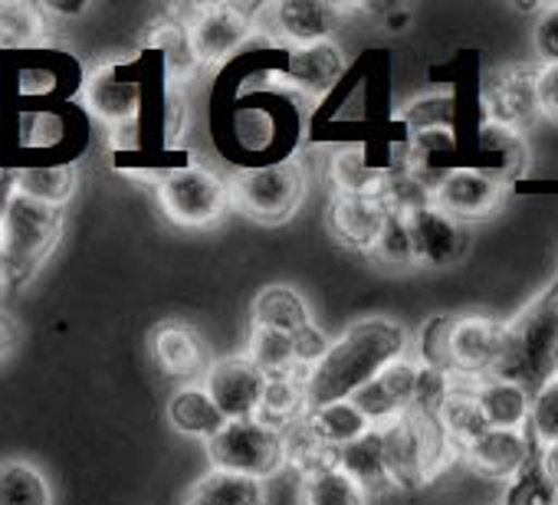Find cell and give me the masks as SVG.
<instances>
[{
  "mask_svg": "<svg viewBox=\"0 0 558 505\" xmlns=\"http://www.w3.org/2000/svg\"><path fill=\"white\" fill-rule=\"evenodd\" d=\"M300 505H368V492L336 466L303 476Z\"/></svg>",
  "mask_w": 558,
  "mask_h": 505,
  "instance_id": "cell-31",
  "label": "cell"
},
{
  "mask_svg": "<svg viewBox=\"0 0 558 505\" xmlns=\"http://www.w3.org/2000/svg\"><path fill=\"white\" fill-rule=\"evenodd\" d=\"M506 197L502 177H493L476 168H453L444 174V181L434 190V207L453 217L457 223L463 220H486L499 210Z\"/></svg>",
  "mask_w": 558,
  "mask_h": 505,
  "instance_id": "cell-12",
  "label": "cell"
},
{
  "mask_svg": "<svg viewBox=\"0 0 558 505\" xmlns=\"http://www.w3.org/2000/svg\"><path fill=\"white\" fill-rule=\"evenodd\" d=\"M332 181L339 184V194L378 197L381 184H385V171L372 168L359 151H339L332 158Z\"/></svg>",
  "mask_w": 558,
  "mask_h": 505,
  "instance_id": "cell-35",
  "label": "cell"
},
{
  "mask_svg": "<svg viewBox=\"0 0 558 505\" xmlns=\"http://www.w3.org/2000/svg\"><path fill=\"white\" fill-rule=\"evenodd\" d=\"M525 430L535 436V443L542 449L558 443V378L532 394V410H529V427Z\"/></svg>",
  "mask_w": 558,
  "mask_h": 505,
  "instance_id": "cell-36",
  "label": "cell"
},
{
  "mask_svg": "<svg viewBox=\"0 0 558 505\" xmlns=\"http://www.w3.org/2000/svg\"><path fill=\"white\" fill-rule=\"evenodd\" d=\"M408 332L395 319L372 316L349 325L326 352V358L310 371V407L352 401L365 384H372L388 365L408 358Z\"/></svg>",
  "mask_w": 558,
  "mask_h": 505,
  "instance_id": "cell-1",
  "label": "cell"
},
{
  "mask_svg": "<svg viewBox=\"0 0 558 505\" xmlns=\"http://www.w3.org/2000/svg\"><path fill=\"white\" fill-rule=\"evenodd\" d=\"M408 230H411V243H414V257L424 267H450L460 249H463V230L453 217H447L444 210L421 207L414 213L404 217Z\"/></svg>",
  "mask_w": 558,
  "mask_h": 505,
  "instance_id": "cell-17",
  "label": "cell"
},
{
  "mask_svg": "<svg viewBox=\"0 0 558 505\" xmlns=\"http://www.w3.org/2000/svg\"><path fill=\"white\" fill-rule=\"evenodd\" d=\"M207 459L210 469L263 482L287 466V440L259 420H227L223 430L207 440Z\"/></svg>",
  "mask_w": 558,
  "mask_h": 505,
  "instance_id": "cell-5",
  "label": "cell"
},
{
  "mask_svg": "<svg viewBox=\"0 0 558 505\" xmlns=\"http://www.w3.org/2000/svg\"><path fill=\"white\" fill-rule=\"evenodd\" d=\"M17 194V184L14 177L8 174H0V236H4V223H8V210H11V200Z\"/></svg>",
  "mask_w": 558,
  "mask_h": 505,
  "instance_id": "cell-47",
  "label": "cell"
},
{
  "mask_svg": "<svg viewBox=\"0 0 558 505\" xmlns=\"http://www.w3.org/2000/svg\"><path fill=\"white\" fill-rule=\"evenodd\" d=\"M493 378L512 381L529 394L558 378V276L506 322Z\"/></svg>",
  "mask_w": 558,
  "mask_h": 505,
  "instance_id": "cell-2",
  "label": "cell"
},
{
  "mask_svg": "<svg viewBox=\"0 0 558 505\" xmlns=\"http://www.w3.org/2000/svg\"><path fill=\"white\" fill-rule=\"evenodd\" d=\"M230 187V204L259 223H283L290 220L303 197H306V168L290 158V161H276L266 168H250L233 174Z\"/></svg>",
  "mask_w": 558,
  "mask_h": 505,
  "instance_id": "cell-4",
  "label": "cell"
},
{
  "mask_svg": "<svg viewBox=\"0 0 558 505\" xmlns=\"http://www.w3.org/2000/svg\"><path fill=\"white\" fill-rule=\"evenodd\" d=\"M480 102L489 125L522 135L538 119V66L493 70L480 86Z\"/></svg>",
  "mask_w": 558,
  "mask_h": 505,
  "instance_id": "cell-8",
  "label": "cell"
},
{
  "mask_svg": "<svg viewBox=\"0 0 558 505\" xmlns=\"http://www.w3.org/2000/svg\"><path fill=\"white\" fill-rule=\"evenodd\" d=\"M253 325L296 335L300 329L313 325V312H310V303L303 299L300 290H293V286H266L253 303Z\"/></svg>",
  "mask_w": 558,
  "mask_h": 505,
  "instance_id": "cell-27",
  "label": "cell"
},
{
  "mask_svg": "<svg viewBox=\"0 0 558 505\" xmlns=\"http://www.w3.org/2000/svg\"><path fill=\"white\" fill-rule=\"evenodd\" d=\"M339 21V4H310V0H283V4L256 11V30L269 34L276 44H287L290 50L332 40Z\"/></svg>",
  "mask_w": 558,
  "mask_h": 505,
  "instance_id": "cell-9",
  "label": "cell"
},
{
  "mask_svg": "<svg viewBox=\"0 0 558 505\" xmlns=\"http://www.w3.org/2000/svg\"><path fill=\"white\" fill-rule=\"evenodd\" d=\"M174 17L187 27L201 66L223 63L256 30V11H246L240 4H194V8H178Z\"/></svg>",
  "mask_w": 558,
  "mask_h": 505,
  "instance_id": "cell-7",
  "label": "cell"
},
{
  "mask_svg": "<svg viewBox=\"0 0 558 505\" xmlns=\"http://www.w3.org/2000/svg\"><path fill=\"white\" fill-rule=\"evenodd\" d=\"M293 342H296V358H300V368H306V371H313L323 358H326V352H329V338H326V332L313 322V325H306V329H300L296 335H293Z\"/></svg>",
  "mask_w": 558,
  "mask_h": 505,
  "instance_id": "cell-43",
  "label": "cell"
},
{
  "mask_svg": "<svg viewBox=\"0 0 558 505\" xmlns=\"http://www.w3.org/2000/svg\"><path fill=\"white\" fill-rule=\"evenodd\" d=\"M532 50L542 60V66H558V4L542 8L532 27Z\"/></svg>",
  "mask_w": 558,
  "mask_h": 505,
  "instance_id": "cell-42",
  "label": "cell"
},
{
  "mask_svg": "<svg viewBox=\"0 0 558 505\" xmlns=\"http://www.w3.org/2000/svg\"><path fill=\"white\" fill-rule=\"evenodd\" d=\"M17 348V325L8 312H0V361H8Z\"/></svg>",
  "mask_w": 558,
  "mask_h": 505,
  "instance_id": "cell-46",
  "label": "cell"
},
{
  "mask_svg": "<svg viewBox=\"0 0 558 505\" xmlns=\"http://www.w3.org/2000/svg\"><path fill=\"white\" fill-rule=\"evenodd\" d=\"M401 125L411 135H427V132H453V119H457V102L453 96H421L414 102H408L401 109Z\"/></svg>",
  "mask_w": 558,
  "mask_h": 505,
  "instance_id": "cell-34",
  "label": "cell"
},
{
  "mask_svg": "<svg viewBox=\"0 0 558 505\" xmlns=\"http://www.w3.org/2000/svg\"><path fill=\"white\" fill-rule=\"evenodd\" d=\"M148 345H151L155 365H158L165 374H171V378H184L187 384H194V378L207 374V368L214 365L210 355H207L204 335H201L194 325L178 322V319L161 322V325L151 332Z\"/></svg>",
  "mask_w": 558,
  "mask_h": 505,
  "instance_id": "cell-15",
  "label": "cell"
},
{
  "mask_svg": "<svg viewBox=\"0 0 558 505\" xmlns=\"http://www.w3.org/2000/svg\"><path fill=\"white\" fill-rule=\"evenodd\" d=\"M155 50H161L165 57V73L171 83H184L201 63L194 57V47H191V37H187V27L174 17V21H161L155 30H151V40H148Z\"/></svg>",
  "mask_w": 558,
  "mask_h": 505,
  "instance_id": "cell-32",
  "label": "cell"
},
{
  "mask_svg": "<svg viewBox=\"0 0 558 505\" xmlns=\"http://www.w3.org/2000/svg\"><path fill=\"white\" fill-rule=\"evenodd\" d=\"M375 257L385 263V267H395V270H408L417 263L414 257V243H411V230H408V220L391 213L378 246H375Z\"/></svg>",
  "mask_w": 558,
  "mask_h": 505,
  "instance_id": "cell-37",
  "label": "cell"
},
{
  "mask_svg": "<svg viewBox=\"0 0 558 505\" xmlns=\"http://www.w3.org/2000/svg\"><path fill=\"white\" fill-rule=\"evenodd\" d=\"M306 410H310V371L300 368L296 374L269 378L266 381V391H263L256 420L283 433L293 423H300L306 417Z\"/></svg>",
  "mask_w": 558,
  "mask_h": 505,
  "instance_id": "cell-20",
  "label": "cell"
},
{
  "mask_svg": "<svg viewBox=\"0 0 558 505\" xmlns=\"http://www.w3.org/2000/svg\"><path fill=\"white\" fill-rule=\"evenodd\" d=\"M8 286V270H4V263H0V290Z\"/></svg>",
  "mask_w": 558,
  "mask_h": 505,
  "instance_id": "cell-48",
  "label": "cell"
},
{
  "mask_svg": "<svg viewBox=\"0 0 558 505\" xmlns=\"http://www.w3.org/2000/svg\"><path fill=\"white\" fill-rule=\"evenodd\" d=\"M476 401L483 407L489 430H525L529 427L532 394L525 387L502 381V378H486L476 384Z\"/></svg>",
  "mask_w": 558,
  "mask_h": 505,
  "instance_id": "cell-22",
  "label": "cell"
},
{
  "mask_svg": "<svg viewBox=\"0 0 558 505\" xmlns=\"http://www.w3.org/2000/svg\"><path fill=\"white\" fill-rule=\"evenodd\" d=\"M60 236H63V210L17 190L8 210L4 236H0V263L8 270V286L31 283L53 257Z\"/></svg>",
  "mask_w": 558,
  "mask_h": 505,
  "instance_id": "cell-3",
  "label": "cell"
},
{
  "mask_svg": "<svg viewBox=\"0 0 558 505\" xmlns=\"http://www.w3.org/2000/svg\"><path fill=\"white\" fill-rule=\"evenodd\" d=\"M502 322L489 316H453L450 329V378L463 384H480L493 378L499 345H502Z\"/></svg>",
  "mask_w": 558,
  "mask_h": 505,
  "instance_id": "cell-10",
  "label": "cell"
},
{
  "mask_svg": "<svg viewBox=\"0 0 558 505\" xmlns=\"http://www.w3.org/2000/svg\"><path fill=\"white\" fill-rule=\"evenodd\" d=\"M339 469L345 476H352L368 495H378L385 489H391L388 479V463H385V436L381 427H372L365 436H359L355 443L339 449Z\"/></svg>",
  "mask_w": 558,
  "mask_h": 505,
  "instance_id": "cell-24",
  "label": "cell"
},
{
  "mask_svg": "<svg viewBox=\"0 0 558 505\" xmlns=\"http://www.w3.org/2000/svg\"><path fill=\"white\" fill-rule=\"evenodd\" d=\"M0 505H57L47 469L24 456L0 459Z\"/></svg>",
  "mask_w": 558,
  "mask_h": 505,
  "instance_id": "cell-23",
  "label": "cell"
},
{
  "mask_svg": "<svg viewBox=\"0 0 558 505\" xmlns=\"http://www.w3.org/2000/svg\"><path fill=\"white\" fill-rule=\"evenodd\" d=\"M83 102L112 132H125V128H132V122L138 115L142 86L135 79L119 76V70L112 63H106V66H96L86 76V83H83Z\"/></svg>",
  "mask_w": 558,
  "mask_h": 505,
  "instance_id": "cell-13",
  "label": "cell"
},
{
  "mask_svg": "<svg viewBox=\"0 0 558 505\" xmlns=\"http://www.w3.org/2000/svg\"><path fill=\"white\" fill-rule=\"evenodd\" d=\"M437 417H440L447 436L457 443L460 453H466L483 433H489V423H486L483 407L476 401V384L453 381V391H450V397H447V404L440 407Z\"/></svg>",
  "mask_w": 558,
  "mask_h": 505,
  "instance_id": "cell-28",
  "label": "cell"
},
{
  "mask_svg": "<svg viewBox=\"0 0 558 505\" xmlns=\"http://www.w3.org/2000/svg\"><path fill=\"white\" fill-rule=\"evenodd\" d=\"M381 436H385V463H388L391 489H421L427 482V463H424V446L414 417L411 414L398 417L395 423L381 427Z\"/></svg>",
  "mask_w": 558,
  "mask_h": 505,
  "instance_id": "cell-18",
  "label": "cell"
},
{
  "mask_svg": "<svg viewBox=\"0 0 558 505\" xmlns=\"http://www.w3.org/2000/svg\"><path fill=\"white\" fill-rule=\"evenodd\" d=\"M158 204L165 217L178 226H210L230 207V187L207 168H178L158 181Z\"/></svg>",
  "mask_w": 558,
  "mask_h": 505,
  "instance_id": "cell-6",
  "label": "cell"
},
{
  "mask_svg": "<svg viewBox=\"0 0 558 505\" xmlns=\"http://www.w3.org/2000/svg\"><path fill=\"white\" fill-rule=\"evenodd\" d=\"M480 148L483 151H493V155H502L509 161V174H519V168L525 161L522 135L519 132H509V128H499V125H489V122L480 128Z\"/></svg>",
  "mask_w": 558,
  "mask_h": 505,
  "instance_id": "cell-41",
  "label": "cell"
},
{
  "mask_svg": "<svg viewBox=\"0 0 558 505\" xmlns=\"http://www.w3.org/2000/svg\"><path fill=\"white\" fill-rule=\"evenodd\" d=\"M538 453H542V446L535 443V436L529 430H489L466 449V459L476 472H483L489 479L515 482Z\"/></svg>",
  "mask_w": 558,
  "mask_h": 505,
  "instance_id": "cell-16",
  "label": "cell"
},
{
  "mask_svg": "<svg viewBox=\"0 0 558 505\" xmlns=\"http://www.w3.org/2000/svg\"><path fill=\"white\" fill-rule=\"evenodd\" d=\"M201 384L227 420H256L266 378L246 355H230L214 361Z\"/></svg>",
  "mask_w": 558,
  "mask_h": 505,
  "instance_id": "cell-11",
  "label": "cell"
},
{
  "mask_svg": "<svg viewBox=\"0 0 558 505\" xmlns=\"http://www.w3.org/2000/svg\"><path fill=\"white\" fill-rule=\"evenodd\" d=\"M391 220V210L381 197H362V194H339L329 207V233L359 253H375L385 226Z\"/></svg>",
  "mask_w": 558,
  "mask_h": 505,
  "instance_id": "cell-14",
  "label": "cell"
},
{
  "mask_svg": "<svg viewBox=\"0 0 558 505\" xmlns=\"http://www.w3.org/2000/svg\"><path fill=\"white\" fill-rule=\"evenodd\" d=\"M345 76V53L326 40V44H316V47H300V50H290V63H287V79L306 93V96H326L339 79Z\"/></svg>",
  "mask_w": 558,
  "mask_h": 505,
  "instance_id": "cell-19",
  "label": "cell"
},
{
  "mask_svg": "<svg viewBox=\"0 0 558 505\" xmlns=\"http://www.w3.org/2000/svg\"><path fill=\"white\" fill-rule=\"evenodd\" d=\"M14 184L21 194L50 204V207H66L76 194L80 184V171L76 164H57V168H24L14 174Z\"/></svg>",
  "mask_w": 558,
  "mask_h": 505,
  "instance_id": "cell-30",
  "label": "cell"
},
{
  "mask_svg": "<svg viewBox=\"0 0 558 505\" xmlns=\"http://www.w3.org/2000/svg\"><path fill=\"white\" fill-rule=\"evenodd\" d=\"M184 505H266V485L250 476L210 469L191 485Z\"/></svg>",
  "mask_w": 558,
  "mask_h": 505,
  "instance_id": "cell-26",
  "label": "cell"
},
{
  "mask_svg": "<svg viewBox=\"0 0 558 505\" xmlns=\"http://www.w3.org/2000/svg\"><path fill=\"white\" fill-rule=\"evenodd\" d=\"M551 492L542 479V453L525 466V472L509 485L506 502L502 505H551Z\"/></svg>",
  "mask_w": 558,
  "mask_h": 505,
  "instance_id": "cell-40",
  "label": "cell"
},
{
  "mask_svg": "<svg viewBox=\"0 0 558 505\" xmlns=\"http://www.w3.org/2000/svg\"><path fill=\"white\" fill-rule=\"evenodd\" d=\"M453 391V378L430 368V365H421L417 368V387H414V407L417 414H440V407L447 404Z\"/></svg>",
  "mask_w": 558,
  "mask_h": 505,
  "instance_id": "cell-39",
  "label": "cell"
},
{
  "mask_svg": "<svg viewBox=\"0 0 558 505\" xmlns=\"http://www.w3.org/2000/svg\"><path fill=\"white\" fill-rule=\"evenodd\" d=\"M246 358L263 371V378H287L300 371V358H296V342L287 332L276 329H263L253 325L250 329V345H246Z\"/></svg>",
  "mask_w": 558,
  "mask_h": 505,
  "instance_id": "cell-29",
  "label": "cell"
},
{
  "mask_svg": "<svg viewBox=\"0 0 558 505\" xmlns=\"http://www.w3.org/2000/svg\"><path fill=\"white\" fill-rule=\"evenodd\" d=\"M168 423L191 440H214L227 417L217 410V404L210 401V394L204 391V384H184L171 394L168 401Z\"/></svg>",
  "mask_w": 558,
  "mask_h": 505,
  "instance_id": "cell-21",
  "label": "cell"
},
{
  "mask_svg": "<svg viewBox=\"0 0 558 505\" xmlns=\"http://www.w3.org/2000/svg\"><path fill=\"white\" fill-rule=\"evenodd\" d=\"M47 40V8L0 4V47H34Z\"/></svg>",
  "mask_w": 558,
  "mask_h": 505,
  "instance_id": "cell-33",
  "label": "cell"
},
{
  "mask_svg": "<svg viewBox=\"0 0 558 505\" xmlns=\"http://www.w3.org/2000/svg\"><path fill=\"white\" fill-rule=\"evenodd\" d=\"M303 423L310 427V433L319 443H326L332 449H342V446L355 443L359 436H365L372 430V423L365 420V414L352 401H332V404L310 407Z\"/></svg>",
  "mask_w": 558,
  "mask_h": 505,
  "instance_id": "cell-25",
  "label": "cell"
},
{
  "mask_svg": "<svg viewBox=\"0 0 558 505\" xmlns=\"http://www.w3.org/2000/svg\"><path fill=\"white\" fill-rule=\"evenodd\" d=\"M538 115L558 122V66H538Z\"/></svg>",
  "mask_w": 558,
  "mask_h": 505,
  "instance_id": "cell-44",
  "label": "cell"
},
{
  "mask_svg": "<svg viewBox=\"0 0 558 505\" xmlns=\"http://www.w3.org/2000/svg\"><path fill=\"white\" fill-rule=\"evenodd\" d=\"M542 479L551 495H558V443L542 449Z\"/></svg>",
  "mask_w": 558,
  "mask_h": 505,
  "instance_id": "cell-45",
  "label": "cell"
},
{
  "mask_svg": "<svg viewBox=\"0 0 558 505\" xmlns=\"http://www.w3.org/2000/svg\"><path fill=\"white\" fill-rule=\"evenodd\" d=\"M450 329L453 316H434L417 338V358L421 365H430L444 374H450Z\"/></svg>",
  "mask_w": 558,
  "mask_h": 505,
  "instance_id": "cell-38",
  "label": "cell"
}]
</instances>
